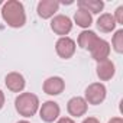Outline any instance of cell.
Instances as JSON below:
<instances>
[{
	"label": "cell",
	"mask_w": 123,
	"mask_h": 123,
	"mask_svg": "<svg viewBox=\"0 0 123 123\" xmlns=\"http://www.w3.org/2000/svg\"><path fill=\"white\" fill-rule=\"evenodd\" d=\"M2 16L10 28H22L26 23L25 7L18 0H9V2L3 3Z\"/></svg>",
	"instance_id": "obj_1"
},
{
	"label": "cell",
	"mask_w": 123,
	"mask_h": 123,
	"mask_svg": "<svg viewBox=\"0 0 123 123\" xmlns=\"http://www.w3.org/2000/svg\"><path fill=\"white\" fill-rule=\"evenodd\" d=\"M16 111L23 117H32L39 109V98L32 93H22L15 100Z\"/></svg>",
	"instance_id": "obj_2"
},
{
	"label": "cell",
	"mask_w": 123,
	"mask_h": 123,
	"mask_svg": "<svg viewBox=\"0 0 123 123\" xmlns=\"http://www.w3.org/2000/svg\"><path fill=\"white\" fill-rule=\"evenodd\" d=\"M106 93H107V90H106L104 84H101V83H93V84H90L86 88L84 100L87 101V104L97 106V104H100V103L104 101Z\"/></svg>",
	"instance_id": "obj_3"
},
{
	"label": "cell",
	"mask_w": 123,
	"mask_h": 123,
	"mask_svg": "<svg viewBox=\"0 0 123 123\" xmlns=\"http://www.w3.org/2000/svg\"><path fill=\"white\" fill-rule=\"evenodd\" d=\"M51 29L54 31V33L59 35L61 38L68 35L73 29V22L68 16H64V15H58L52 19L51 22Z\"/></svg>",
	"instance_id": "obj_4"
},
{
	"label": "cell",
	"mask_w": 123,
	"mask_h": 123,
	"mask_svg": "<svg viewBox=\"0 0 123 123\" xmlns=\"http://www.w3.org/2000/svg\"><path fill=\"white\" fill-rule=\"evenodd\" d=\"M55 51L56 54L61 56V58H64V59H70L74 54H75V42L68 38V36H62V38H59L55 43Z\"/></svg>",
	"instance_id": "obj_5"
},
{
	"label": "cell",
	"mask_w": 123,
	"mask_h": 123,
	"mask_svg": "<svg viewBox=\"0 0 123 123\" xmlns=\"http://www.w3.org/2000/svg\"><path fill=\"white\" fill-rule=\"evenodd\" d=\"M90 52H91V58L97 62H101V61H106L109 59V55H110V43L104 39H97V42L90 48Z\"/></svg>",
	"instance_id": "obj_6"
},
{
	"label": "cell",
	"mask_w": 123,
	"mask_h": 123,
	"mask_svg": "<svg viewBox=\"0 0 123 123\" xmlns=\"http://www.w3.org/2000/svg\"><path fill=\"white\" fill-rule=\"evenodd\" d=\"M59 111H61V110H59L58 103L49 100V101H45V103L41 106V109H39V116H41V119H42L43 122L52 123L54 120L58 119Z\"/></svg>",
	"instance_id": "obj_7"
},
{
	"label": "cell",
	"mask_w": 123,
	"mask_h": 123,
	"mask_svg": "<svg viewBox=\"0 0 123 123\" xmlns=\"http://www.w3.org/2000/svg\"><path fill=\"white\" fill-rule=\"evenodd\" d=\"M87 109H88V104L87 101L84 100V97H73L68 100L67 103V110L71 116L74 117H81L87 113Z\"/></svg>",
	"instance_id": "obj_8"
},
{
	"label": "cell",
	"mask_w": 123,
	"mask_h": 123,
	"mask_svg": "<svg viewBox=\"0 0 123 123\" xmlns=\"http://www.w3.org/2000/svg\"><path fill=\"white\" fill-rule=\"evenodd\" d=\"M43 91L48 94V96H58L64 91L65 88V81L61 78V77H49L43 81V86H42Z\"/></svg>",
	"instance_id": "obj_9"
},
{
	"label": "cell",
	"mask_w": 123,
	"mask_h": 123,
	"mask_svg": "<svg viewBox=\"0 0 123 123\" xmlns=\"http://www.w3.org/2000/svg\"><path fill=\"white\" fill-rule=\"evenodd\" d=\"M58 9H59V2H56V0H41L36 7L38 15L42 19L52 18L58 12Z\"/></svg>",
	"instance_id": "obj_10"
},
{
	"label": "cell",
	"mask_w": 123,
	"mask_h": 123,
	"mask_svg": "<svg viewBox=\"0 0 123 123\" xmlns=\"http://www.w3.org/2000/svg\"><path fill=\"white\" fill-rule=\"evenodd\" d=\"M5 84H6V87L10 90V91H13V93H20L23 88H25V77L20 74V73H16V71H13V73H9L7 75H6V78H5Z\"/></svg>",
	"instance_id": "obj_11"
},
{
	"label": "cell",
	"mask_w": 123,
	"mask_h": 123,
	"mask_svg": "<svg viewBox=\"0 0 123 123\" xmlns=\"http://www.w3.org/2000/svg\"><path fill=\"white\" fill-rule=\"evenodd\" d=\"M96 73H97V77L101 81H109V80H111L114 77L116 67H114V64L111 62L110 59H106V61H101V62L97 64Z\"/></svg>",
	"instance_id": "obj_12"
},
{
	"label": "cell",
	"mask_w": 123,
	"mask_h": 123,
	"mask_svg": "<svg viewBox=\"0 0 123 123\" xmlns=\"http://www.w3.org/2000/svg\"><path fill=\"white\" fill-rule=\"evenodd\" d=\"M77 5H78V9H83V10L88 12L90 15L100 13L104 7L103 0H78Z\"/></svg>",
	"instance_id": "obj_13"
},
{
	"label": "cell",
	"mask_w": 123,
	"mask_h": 123,
	"mask_svg": "<svg viewBox=\"0 0 123 123\" xmlns=\"http://www.w3.org/2000/svg\"><path fill=\"white\" fill-rule=\"evenodd\" d=\"M97 28L104 32V33H109L111 31H114L116 28V20L113 18V15L110 13H103L98 19H97Z\"/></svg>",
	"instance_id": "obj_14"
},
{
	"label": "cell",
	"mask_w": 123,
	"mask_h": 123,
	"mask_svg": "<svg viewBox=\"0 0 123 123\" xmlns=\"http://www.w3.org/2000/svg\"><path fill=\"white\" fill-rule=\"evenodd\" d=\"M97 39H98V36L96 35V32H93V31H83L80 33V36H78V45H80V48L90 51V48L97 42Z\"/></svg>",
	"instance_id": "obj_15"
},
{
	"label": "cell",
	"mask_w": 123,
	"mask_h": 123,
	"mask_svg": "<svg viewBox=\"0 0 123 123\" xmlns=\"http://www.w3.org/2000/svg\"><path fill=\"white\" fill-rule=\"evenodd\" d=\"M74 22L80 28H90L91 23H93V16L88 12H86L83 9H78L75 12V15H74Z\"/></svg>",
	"instance_id": "obj_16"
},
{
	"label": "cell",
	"mask_w": 123,
	"mask_h": 123,
	"mask_svg": "<svg viewBox=\"0 0 123 123\" xmlns=\"http://www.w3.org/2000/svg\"><path fill=\"white\" fill-rule=\"evenodd\" d=\"M111 45H113V49L117 52V54H122L123 52V29H119L113 39H111Z\"/></svg>",
	"instance_id": "obj_17"
},
{
	"label": "cell",
	"mask_w": 123,
	"mask_h": 123,
	"mask_svg": "<svg viewBox=\"0 0 123 123\" xmlns=\"http://www.w3.org/2000/svg\"><path fill=\"white\" fill-rule=\"evenodd\" d=\"M113 18H114L116 23H123V6H119V7L116 9Z\"/></svg>",
	"instance_id": "obj_18"
},
{
	"label": "cell",
	"mask_w": 123,
	"mask_h": 123,
	"mask_svg": "<svg viewBox=\"0 0 123 123\" xmlns=\"http://www.w3.org/2000/svg\"><path fill=\"white\" fill-rule=\"evenodd\" d=\"M56 123H75V122H74L71 117H61Z\"/></svg>",
	"instance_id": "obj_19"
},
{
	"label": "cell",
	"mask_w": 123,
	"mask_h": 123,
	"mask_svg": "<svg viewBox=\"0 0 123 123\" xmlns=\"http://www.w3.org/2000/svg\"><path fill=\"white\" fill-rule=\"evenodd\" d=\"M83 123H100L96 117H87V119H84L83 120Z\"/></svg>",
	"instance_id": "obj_20"
},
{
	"label": "cell",
	"mask_w": 123,
	"mask_h": 123,
	"mask_svg": "<svg viewBox=\"0 0 123 123\" xmlns=\"http://www.w3.org/2000/svg\"><path fill=\"white\" fill-rule=\"evenodd\" d=\"M3 106H5V93L0 90V110L3 109Z\"/></svg>",
	"instance_id": "obj_21"
},
{
	"label": "cell",
	"mask_w": 123,
	"mask_h": 123,
	"mask_svg": "<svg viewBox=\"0 0 123 123\" xmlns=\"http://www.w3.org/2000/svg\"><path fill=\"white\" fill-rule=\"evenodd\" d=\"M107 123H123V119H122V117H113V119H110Z\"/></svg>",
	"instance_id": "obj_22"
},
{
	"label": "cell",
	"mask_w": 123,
	"mask_h": 123,
	"mask_svg": "<svg viewBox=\"0 0 123 123\" xmlns=\"http://www.w3.org/2000/svg\"><path fill=\"white\" fill-rule=\"evenodd\" d=\"M18 123H29L28 120H20V122H18Z\"/></svg>",
	"instance_id": "obj_23"
},
{
	"label": "cell",
	"mask_w": 123,
	"mask_h": 123,
	"mask_svg": "<svg viewBox=\"0 0 123 123\" xmlns=\"http://www.w3.org/2000/svg\"><path fill=\"white\" fill-rule=\"evenodd\" d=\"M2 3H3V2H2V0H0V5H2Z\"/></svg>",
	"instance_id": "obj_24"
}]
</instances>
